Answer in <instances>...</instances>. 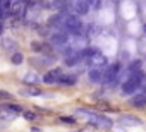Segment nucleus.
Here are the masks:
<instances>
[{
    "mask_svg": "<svg viewBox=\"0 0 146 132\" xmlns=\"http://www.w3.org/2000/svg\"><path fill=\"white\" fill-rule=\"evenodd\" d=\"M144 77H146V76H144L143 72H137V71L131 72V77H127V81L122 84V93H124V94H132L134 91H137V88L143 84Z\"/></svg>",
    "mask_w": 146,
    "mask_h": 132,
    "instance_id": "1",
    "label": "nucleus"
},
{
    "mask_svg": "<svg viewBox=\"0 0 146 132\" xmlns=\"http://www.w3.org/2000/svg\"><path fill=\"white\" fill-rule=\"evenodd\" d=\"M64 28H65V31H67L69 34H79L81 29H83V22H81L76 16H69V17H65V21H64Z\"/></svg>",
    "mask_w": 146,
    "mask_h": 132,
    "instance_id": "2",
    "label": "nucleus"
},
{
    "mask_svg": "<svg viewBox=\"0 0 146 132\" xmlns=\"http://www.w3.org/2000/svg\"><path fill=\"white\" fill-rule=\"evenodd\" d=\"M90 81L91 82H102L103 81V71L102 69H91L90 71Z\"/></svg>",
    "mask_w": 146,
    "mask_h": 132,
    "instance_id": "3",
    "label": "nucleus"
},
{
    "mask_svg": "<svg viewBox=\"0 0 146 132\" xmlns=\"http://www.w3.org/2000/svg\"><path fill=\"white\" fill-rule=\"evenodd\" d=\"M52 41H53L55 45H65V43L69 41V36H67L65 33H55V34L52 36Z\"/></svg>",
    "mask_w": 146,
    "mask_h": 132,
    "instance_id": "4",
    "label": "nucleus"
},
{
    "mask_svg": "<svg viewBox=\"0 0 146 132\" xmlns=\"http://www.w3.org/2000/svg\"><path fill=\"white\" fill-rule=\"evenodd\" d=\"M62 74H60V71H52V72H48L46 76H45V82H48V84H52V82H58V77H60Z\"/></svg>",
    "mask_w": 146,
    "mask_h": 132,
    "instance_id": "5",
    "label": "nucleus"
},
{
    "mask_svg": "<svg viewBox=\"0 0 146 132\" xmlns=\"http://www.w3.org/2000/svg\"><path fill=\"white\" fill-rule=\"evenodd\" d=\"M131 105H132V106H136V108H141V106H144V105H146V94L134 96V98L131 100Z\"/></svg>",
    "mask_w": 146,
    "mask_h": 132,
    "instance_id": "6",
    "label": "nucleus"
},
{
    "mask_svg": "<svg viewBox=\"0 0 146 132\" xmlns=\"http://www.w3.org/2000/svg\"><path fill=\"white\" fill-rule=\"evenodd\" d=\"M79 60H81V55H79V53H70V55L65 58V65H69V67H74V65H78Z\"/></svg>",
    "mask_w": 146,
    "mask_h": 132,
    "instance_id": "7",
    "label": "nucleus"
},
{
    "mask_svg": "<svg viewBox=\"0 0 146 132\" xmlns=\"http://www.w3.org/2000/svg\"><path fill=\"white\" fill-rule=\"evenodd\" d=\"M76 11H78V14H86V12L90 11L88 0H79V2L76 4Z\"/></svg>",
    "mask_w": 146,
    "mask_h": 132,
    "instance_id": "8",
    "label": "nucleus"
},
{
    "mask_svg": "<svg viewBox=\"0 0 146 132\" xmlns=\"http://www.w3.org/2000/svg\"><path fill=\"white\" fill-rule=\"evenodd\" d=\"M76 76H60L58 77V82L60 84H76Z\"/></svg>",
    "mask_w": 146,
    "mask_h": 132,
    "instance_id": "9",
    "label": "nucleus"
},
{
    "mask_svg": "<svg viewBox=\"0 0 146 132\" xmlns=\"http://www.w3.org/2000/svg\"><path fill=\"white\" fill-rule=\"evenodd\" d=\"M11 60H12V63H14V65H21V63H23V60H24V57H23L19 51H14Z\"/></svg>",
    "mask_w": 146,
    "mask_h": 132,
    "instance_id": "10",
    "label": "nucleus"
},
{
    "mask_svg": "<svg viewBox=\"0 0 146 132\" xmlns=\"http://www.w3.org/2000/svg\"><path fill=\"white\" fill-rule=\"evenodd\" d=\"M21 93H23V94H29V96H36V94H40V91L35 89V88H24V89H21Z\"/></svg>",
    "mask_w": 146,
    "mask_h": 132,
    "instance_id": "11",
    "label": "nucleus"
},
{
    "mask_svg": "<svg viewBox=\"0 0 146 132\" xmlns=\"http://www.w3.org/2000/svg\"><path fill=\"white\" fill-rule=\"evenodd\" d=\"M7 110H9V112H14V113H17V112H23V108H21L17 103H9Z\"/></svg>",
    "mask_w": 146,
    "mask_h": 132,
    "instance_id": "12",
    "label": "nucleus"
},
{
    "mask_svg": "<svg viewBox=\"0 0 146 132\" xmlns=\"http://www.w3.org/2000/svg\"><path fill=\"white\" fill-rule=\"evenodd\" d=\"M60 120L65 122V123H74V122H76V118H72V117H62Z\"/></svg>",
    "mask_w": 146,
    "mask_h": 132,
    "instance_id": "13",
    "label": "nucleus"
},
{
    "mask_svg": "<svg viewBox=\"0 0 146 132\" xmlns=\"http://www.w3.org/2000/svg\"><path fill=\"white\" fill-rule=\"evenodd\" d=\"M0 98H2V100H11L12 96L9 93H5V91H0Z\"/></svg>",
    "mask_w": 146,
    "mask_h": 132,
    "instance_id": "14",
    "label": "nucleus"
},
{
    "mask_svg": "<svg viewBox=\"0 0 146 132\" xmlns=\"http://www.w3.org/2000/svg\"><path fill=\"white\" fill-rule=\"evenodd\" d=\"M26 117H28L29 120H35V115H33V113H28V112H26Z\"/></svg>",
    "mask_w": 146,
    "mask_h": 132,
    "instance_id": "15",
    "label": "nucleus"
},
{
    "mask_svg": "<svg viewBox=\"0 0 146 132\" xmlns=\"http://www.w3.org/2000/svg\"><path fill=\"white\" fill-rule=\"evenodd\" d=\"M144 94H146V93H144Z\"/></svg>",
    "mask_w": 146,
    "mask_h": 132,
    "instance_id": "16",
    "label": "nucleus"
}]
</instances>
